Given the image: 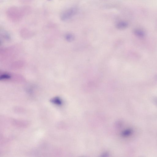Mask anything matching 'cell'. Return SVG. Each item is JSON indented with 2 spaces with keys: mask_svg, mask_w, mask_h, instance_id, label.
<instances>
[{
  "mask_svg": "<svg viewBox=\"0 0 157 157\" xmlns=\"http://www.w3.org/2000/svg\"><path fill=\"white\" fill-rule=\"evenodd\" d=\"M77 9L73 7L67 10L62 13L60 15L61 19L63 21L70 19L74 16L77 12Z\"/></svg>",
  "mask_w": 157,
  "mask_h": 157,
  "instance_id": "1",
  "label": "cell"
},
{
  "mask_svg": "<svg viewBox=\"0 0 157 157\" xmlns=\"http://www.w3.org/2000/svg\"><path fill=\"white\" fill-rule=\"evenodd\" d=\"M128 23L125 21H121L118 22L116 25L117 29H123L126 28L128 26Z\"/></svg>",
  "mask_w": 157,
  "mask_h": 157,
  "instance_id": "2",
  "label": "cell"
},
{
  "mask_svg": "<svg viewBox=\"0 0 157 157\" xmlns=\"http://www.w3.org/2000/svg\"><path fill=\"white\" fill-rule=\"evenodd\" d=\"M135 34L137 36L140 37H143L144 36V32L141 30L139 29H136L134 31Z\"/></svg>",
  "mask_w": 157,
  "mask_h": 157,
  "instance_id": "3",
  "label": "cell"
},
{
  "mask_svg": "<svg viewBox=\"0 0 157 157\" xmlns=\"http://www.w3.org/2000/svg\"><path fill=\"white\" fill-rule=\"evenodd\" d=\"M66 39L69 41H72L74 39V36L71 34H67L66 36Z\"/></svg>",
  "mask_w": 157,
  "mask_h": 157,
  "instance_id": "4",
  "label": "cell"
},
{
  "mask_svg": "<svg viewBox=\"0 0 157 157\" xmlns=\"http://www.w3.org/2000/svg\"><path fill=\"white\" fill-rule=\"evenodd\" d=\"M59 99L57 98H54L52 100V101H54V102L55 103H56L57 104H59L60 103V101L59 102Z\"/></svg>",
  "mask_w": 157,
  "mask_h": 157,
  "instance_id": "5",
  "label": "cell"
},
{
  "mask_svg": "<svg viewBox=\"0 0 157 157\" xmlns=\"http://www.w3.org/2000/svg\"><path fill=\"white\" fill-rule=\"evenodd\" d=\"M155 101L157 104V98L155 99Z\"/></svg>",
  "mask_w": 157,
  "mask_h": 157,
  "instance_id": "6",
  "label": "cell"
}]
</instances>
